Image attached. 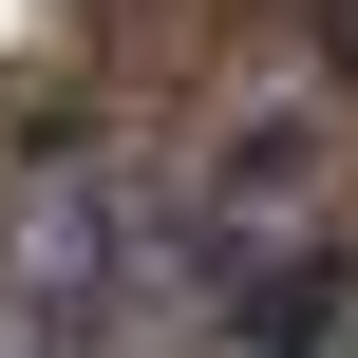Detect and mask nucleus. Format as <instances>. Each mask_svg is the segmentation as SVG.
Returning <instances> with one entry per match:
<instances>
[{
    "mask_svg": "<svg viewBox=\"0 0 358 358\" xmlns=\"http://www.w3.org/2000/svg\"><path fill=\"white\" fill-rule=\"evenodd\" d=\"M302 19H321V38H340V57H358V0H302Z\"/></svg>",
    "mask_w": 358,
    "mask_h": 358,
    "instance_id": "obj_1",
    "label": "nucleus"
}]
</instances>
